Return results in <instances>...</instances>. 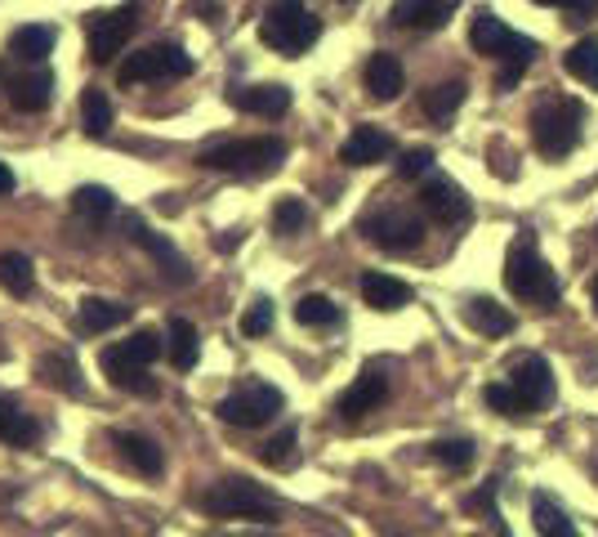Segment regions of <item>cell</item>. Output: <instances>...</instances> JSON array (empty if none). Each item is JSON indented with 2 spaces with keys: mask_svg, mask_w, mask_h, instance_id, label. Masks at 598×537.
Returning a JSON list of instances; mask_svg holds the SVG:
<instances>
[{
  "mask_svg": "<svg viewBox=\"0 0 598 537\" xmlns=\"http://www.w3.org/2000/svg\"><path fill=\"white\" fill-rule=\"evenodd\" d=\"M469 46L478 54H487V59H500L505 72H500V90H514L518 77L528 72V63L536 59V41L532 36H518L509 23H500L492 10H482L469 27Z\"/></svg>",
  "mask_w": 598,
  "mask_h": 537,
  "instance_id": "1",
  "label": "cell"
},
{
  "mask_svg": "<svg viewBox=\"0 0 598 537\" xmlns=\"http://www.w3.org/2000/svg\"><path fill=\"white\" fill-rule=\"evenodd\" d=\"M505 286H509V296L518 301H528V305H558V296H563V286H558V273L541 260V251L532 238H518L509 246V256H505Z\"/></svg>",
  "mask_w": 598,
  "mask_h": 537,
  "instance_id": "2",
  "label": "cell"
},
{
  "mask_svg": "<svg viewBox=\"0 0 598 537\" xmlns=\"http://www.w3.org/2000/svg\"><path fill=\"white\" fill-rule=\"evenodd\" d=\"M206 170H229V175H273L286 162V143L282 139H223L210 143L197 157Z\"/></svg>",
  "mask_w": 598,
  "mask_h": 537,
  "instance_id": "3",
  "label": "cell"
},
{
  "mask_svg": "<svg viewBox=\"0 0 598 537\" xmlns=\"http://www.w3.org/2000/svg\"><path fill=\"white\" fill-rule=\"evenodd\" d=\"M202 511L214 520H277V497L255 480H219L202 493Z\"/></svg>",
  "mask_w": 598,
  "mask_h": 537,
  "instance_id": "4",
  "label": "cell"
},
{
  "mask_svg": "<svg viewBox=\"0 0 598 537\" xmlns=\"http://www.w3.org/2000/svg\"><path fill=\"white\" fill-rule=\"evenodd\" d=\"M259 36H264V46L277 50V54H304L317 36H322V23L309 14L304 0H273L264 23H259Z\"/></svg>",
  "mask_w": 598,
  "mask_h": 537,
  "instance_id": "5",
  "label": "cell"
},
{
  "mask_svg": "<svg viewBox=\"0 0 598 537\" xmlns=\"http://www.w3.org/2000/svg\"><path fill=\"white\" fill-rule=\"evenodd\" d=\"M581 126H585V107L576 99H549L536 107L532 117V135H536V149L545 157H568L576 143H581Z\"/></svg>",
  "mask_w": 598,
  "mask_h": 537,
  "instance_id": "6",
  "label": "cell"
},
{
  "mask_svg": "<svg viewBox=\"0 0 598 537\" xmlns=\"http://www.w3.org/2000/svg\"><path fill=\"white\" fill-rule=\"evenodd\" d=\"M282 408H286V399H282L277 385H269V381H242L237 389L223 394L214 412H219V421H229L237 430H259V425H269Z\"/></svg>",
  "mask_w": 598,
  "mask_h": 537,
  "instance_id": "7",
  "label": "cell"
},
{
  "mask_svg": "<svg viewBox=\"0 0 598 537\" xmlns=\"http://www.w3.org/2000/svg\"><path fill=\"white\" fill-rule=\"evenodd\" d=\"M193 72V54L183 46H147L121 59V86H143V81H179Z\"/></svg>",
  "mask_w": 598,
  "mask_h": 537,
  "instance_id": "8",
  "label": "cell"
},
{
  "mask_svg": "<svg viewBox=\"0 0 598 537\" xmlns=\"http://www.w3.org/2000/svg\"><path fill=\"white\" fill-rule=\"evenodd\" d=\"M139 27V5L130 0V5L121 10H103V14H90L86 18V36H90V59L94 63H112L121 54V46L134 36Z\"/></svg>",
  "mask_w": 598,
  "mask_h": 537,
  "instance_id": "9",
  "label": "cell"
},
{
  "mask_svg": "<svg viewBox=\"0 0 598 537\" xmlns=\"http://www.w3.org/2000/svg\"><path fill=\"white\" fill-rule=\"evenodd\" d=\"M366 238L385 246V251H416L425 242V220L416 210H406V206H385L376 215H366L362 220Z\"/></svg>",
  "mask_w": 598,
  "mask_h": 537,
  "instance_id": "10",
  "label": "cell"
},
{
  "mask_svg": "<svg viewBox=\"0 0 598 537\" xmlns=\"http://www.w3.org/2000/svg\"><path fill=\"white\" fill-rule=\"evenodd\" d=\"M509 385L518 389V399H522V408H528V412H536V408H545V404L554 399V376H549V363H545L541 354L514 358Z\"/></svg>",
  "mask_w": 598,
  "mask_h": 537,
  "instance_id": "11",
  "label": "cell"
},
{
  "mask_svg": "<svg viewBox=\"0 0 598 537\" xmlns=\"http://www.w3.org/2000/svg\"><path fill=\"white\" fill-rule=\"evenodd\" d=\"M420 206L433 215V220H442V225H460L465 215H469L465 189L456 184V179H446V175H433L429 184L420 189Z\"/></svg>",
  "mask_w": 598,
  "mask_h": 537,
  "instance_id": "12",
  "label": "cell"
},
{
  "mask_svg": "<svg viewBox=\"0 0 598 537\" xmlns=\"http://www.w3.org/2000/svg\"><path fill=\"white\" fill-rule=\"evenodd\" d=\"M456 10H460V0H398L389 18L406 31H438L452 23Z\"/></svg>",
  "mask_w": 598,
  "mask_h": 537,
  "instance_id": "13",
  "label": "cell"
},
{
  "mask_svg": "<svg viewBox=\"0 0 598 537\" xmlns=\"http://www.w3.org/2000/svg\"><path fill=\"white\" fill-rule=\"evenodd\" d=\"M385 399H389V381H385V372H380V368H366V372H362V376L340 394V417L358 421V417H366V412H376Z\"/></svg>",
  "mask_w": 598,
  "mask_h": 537,
  "instance_id": "14",
  "label": "cell"
},
{
  "mask_svg": "<svg viewBox=\"0 0 598 537\" xmlns=\"http://www.w3.org/2000/svg\"><path fill=\"white\" fill-rule=\"evenodd\" d=\"M389 153H393V139L380 126H353V135L340 149V162L344 166H370V162H385Z\"/></svg>",
  "mask_w": 598,
  "mask_h": 537,
  "instance_id": "15",
  "label": "cell"
},
{
  "mask_svg": "<svg viewBox=\"0 0 598 537\" xmlns=\"http://www.w3.org/2000/svg\"><path fill=\"white\" fill-rule=\"evenodd\" d=\"M130 305L121 301H103V296H86L81 301V314H77V332L81 336H103L112 328H121V322H130Z\"/></svg>",
  "mask_w": 598,
  "mask_h": 537,
  "instance_id": "16",
  "label": "cell"
},
{
  "mask_svg": "<svg viewBox=\"0 0 598 537\" xmlns=\"http://www.w3.org/2000/svg\"><path fill=\"white\" fill-rule=\"evenodd\" d=\"M5 90H10V103L18 113H41V107H50V99H54V72L36 67L27 77H14Z\"/></svg>",
  "mask_w": 598,
  "mask_h": 537,
  "instance_id": "17",
  "label": "cell"
},
{
  "mask_svg": "<svg viewBox=\"0 0 598 537\" xmlns=\"http://www.w3.org/2000/svg\"><path fill=\"white\" fill-rule=\"evenodd\" d=\"M54 46H58V31L50 23H27V27L10 31V46L5 50L14 59H23V63H46L54 54Z\"/></svg>",
  "mask_w": 598,
  "mask_h": 537,
  "instance_id": "18",
  "label": "cell"
},
{
  "mask_svg": "<svg viewBox=\"0 0 598 537\" xmlns=\"http://www.w3.org/2000/svg\"><path fill=\"white\" fill-rule=\"evenodd\" d=\"M233 107L242 113H255V117H282L290 107V90L286 86H242V90H229Z\"/></svg>",
  "mask_w": 598,
  "mask_h": 537,
  "instance_id": "19",
  "label": "cell"
},
{
  "mask_svg": "<svg viewBox=\"0 0 598 537\" xmlns=\"http://www.w3.org/2000/svg\"><path fill=\"white\" fill-rule=\"evenodd\" d=\"M362 301L380 314H393V309L411 305V286L393 273H362Z\"/></svg>",
  "mask_w": 598,
  "mask_h": 537,
  "instance_id": "20",
  "label": "cell"
},
{
  "mask_svg": "<svg viewBox=\"0 0 598 537\" xmlns=\"http://www.w3.org/2000/svg\"><path fill=\"white\" fill-rule=\"evenodd\" d=\"M402 63H398V54H370V63H366V94L370 99H380V103H393L398 94H402Z\"/></svg>",
  "mask_w": 598,
  "mask_h": 537,
  "instance_id": "21",
  "label": "cell"
},
{
  "mask_svg": "<svg viewBox=\"0 0 598 537\" xmlns=\"http://www.w3.org/2000/svg\"><path fill=\"white\" fill-rule=\"evenodd\" d=\"M465 322L473 332H482V336H509L514 332V314L505 305H496L492 296H473L465 305Z\"/></svg>",
  "mask_w": 598,
  "mask_h": 537,
  "instance_id": "22",
  "label": "cell"
},
{
  "mask_svg": "<svg viewBox=\"0 0 598 537\" xmlns=\"http://www.w3.org/2000/svg\"><path fill=\"white\" fill-rule=\"evenodd\" d=\"M36 439H41V425H36L14 399H5V394H0V444H10V448H31Z\"/></svg>",
  "mask_w": 598,
  "mask_h": 537,
  "instance_id": "23",
  "label": "cell"
},
{
  "mask_svg": "<svg viewBox=\"0 0 598 537\" xmlns=\"http://www.w3.org/2000/svg\"><path fill=\"white\" fill-rule=\"evenodd\" d=\"M99 368L107 372V381L117 385V389H130V394H157V381L147 376V368L126 363V358H117L112 349H103V354H99Z\"/></svg>",
  "mask_w": 598,
  "mask_h": 537,
  "instance_id": "24",
  "label": "cell"
},
{
  "mask_svg": "<svg viewBox=\"0 0 598 537\" xmlns=\"http://www.w3.org/2000/svg\"><path fill=\"white\" fill-rule=\"evenodd\" d=\"M117 448H121V457L134 465V471L143 475V480H157L161 471H166V457H161V448L147 439V435H117Z\"/></svg>",
  "mask_w": 598,
  "mask_h": 537,
  "instance_id": "25",
  "label": "cell"
},
{
  "mask_svg": "<svg viewBox=\"0 0 598 537\" xmlns=\"http://www.w3.org/2000/svg\"><path fill=\"white\" fill-rule=\"evenodd\" d=\"M130 229H134L130 238H134V242H143V246H147V251H153V256H157V260L166 265V273H170V282H188V278H193V269H188V260H183V256H179V251H174V246H170V242H166L161 233H153V229H143L139 220H130Z\"/></svg>",
  "mask_w": 598,
  "mask_h": 537,
  "instance_id": "26",
  "label": "cell"
},
{
  "mask_svg": "<svg viewBox=\"0 0 598 537\" xmlns=\"http://www.w3.org/2000/svg\"><path fill=\"white\" fill-rule=\"evenodd\" d=\"M36 376H41L46 385H58L63 394H81V372H77V358L72 354H41L36 358Z\"/></svg>",
  "mask_w": 598,
  "mask_h": 537,
  "instance_id": "27",
  "label": "cell"
},
{
  "mask_svg": "<svg viewBox=\"0 0 598 537\" xmlns=\"http://www.w3.org/2000/svg\"><path fill=\"white\" fill-rule=\"evenodd\" d=\"M166 349H170V363H174L179 372H193V363H197L202 345H197V328H193L188 318H170V332H166Z\"/></svg>",
  "mask_w": 598,
  "mask_h": 537,
  "instance_id": "28",
  "label": "cell"
},
{
  "mask_svg": "<svg viewBox=\"0 0 598 537\" xmlns=\"http://www.w3.org/2000/svg\"><path fill=\"white\" fill-rule=\"evenodd\" d=\"M532 520H536V533H545V537H572L576 533V524L563 515V507H558L549 493L532 497Z\"/></svg>",
  "mask_w": 598,
  "mask_h": 537,
  "instance_id": "29",
  "label": "cell"
},
{
  "mask_svg": "<svg viewBox=\"0 0 598 537\" xmlns=\"http://www.w3.org/2000/svg\"><path fill=\"white\" fill-rule=\"evenodd\" d=\"M161 349H166V341H161L157 332H134L130 341L112 345V354L126 358V363H134V368H153L157 358H161Z\"/></svg>",
  "mask_w": 598,
  "mask_h": 537,
  "instance_id": "30",
  "label": "cell"
},
{
  "mask_svg": "<svg viewBox=\"0 0 598 537\" xmlns=\"http://www.w3.org/2000/svg\"><path fill=\"white\" fill-rule=\"evenodd\" d=\"M81 130H86L90 139H103V135L112 130V103H107V94L94 90V86H86V94H81Z\"/></svg>",
  "mask_w": 598,
  "mask_h": 537,
  "instance_id": "31",
  "label": "cell"
},
{
  "mask_svg": "<svg viewBox=\"0 0 598 537\" xmlns=\"http://www.w3.org/2000/svg\"><path fill=\"white\" fill-rule=\"evenodd\" d=\"M420 103H425V113L433 117V122H446L456 113V107L465 103V81H442V86H429L425 94H420Z\"/></svg>",
  "mask_w": 598,
  "mask_h": 537,
  "instance_id": "32",
  "label": "cell"
},
{
  "mask_svg": "<svg viewBox=\"0 0 598 537\" xmlns=\"http://www.w3.org/2000/svg\"><path fill=\"white\" fill-rule=\"evenodd\" d=\"M563 67L572 72V77L589 90H598V41L589 36V41H576L568 54H563Z\"/></svg>",
  "mask_w": 598,
  "mask_h": 537,
  "instance_id": "33",
  "label": "cell"
},
{
  "mask_svg": "<svg viewBox=\"0 0 598 537\" xmlns=\"http://www.w3.org/2000/svg\"><path fill=\"white\" fill-rule=\"evenodd\" d=\"M0 286H5L10 296H27L36 286V273H31V260L18 256V251H5L0 256Z\"/></svg>",
  "mask_w": 598,
  "mask_h": 537,
  "instance_id": "34",
  "label": "cell"
},
{
  "mask_svg": "<svg viewBox=\"0 0 598 537\" xmlns=\"http://www.w3.org/2000/svg\"><path fill=\"white\" fill-rule=\"evenodd\" d=\"M112 193L103 189V184H86V189H77L72 193V210L77 215H86V220H103V215H112Z\"/></svg>",
  "mask_w": 598,
  "mask_h": 537,
  "instance_id": "35",
  "label": "cell"
},
{
  "mask_svg": "<svg viewBox=\"0 0 598 537\" xmlns=\"http://www.w3.org/2000/svg\"><path fill=\"white\" fill-rule=\"evenodd\" d=\"M295 322H304V328H330V322H340V309L326 296H304L295 305Z\"/></svg>",
  "mask_w": 598,
  "mask_h": 537,
  "instance_id": "36",
  "label": "cell"
},
{
  "mask_svg": "<svg viewBox=\"0 0 598 537\" xmlns=\"http://www.w3.org/2000/svg\"><path fill=\"white\" fill-rule=\"evenodd\" d=\"M295 444H299V430L295 425H286V430H277V435L259 448V461L264 465H277V471H286V465L295 461Z\"/></svg>",
  "mask_w": 598,
  "mask_h": 537,
  "instance_id": "37",
  "label": "cell"
},
{
  "mask_svg": "<svg viewBox=\"0 0 598 537\" xmlns=\"http://www.w3.org/2000/svg\"><path fill=\"white\" fill-rule=\"evenodd\" d=\"M304 225H309V210H304V202H299V197H282V202L273 206V229H277L282 238L299 233Z\"/></svg>",
  "mask_w": 598,
  "mask_h": 537,
  "instance_id": "38",
  "label": "cell"
},
{
  "mask_svg": "<svg viewBox=\"0 0 598 537\" xmlns=\"http://www.w3.org/2000/svg\"><path fill=\"white\" fill-rule=\"evenodd\" d=\"M433 461H442L446 471H469V465H473V444L469 439H438L433 444Z\"/></svg>",
  "mask_w": 598,
  "mask_h": 537,
  "instance_id": "39",
  "label": "cell"
},
{
  "mask_svg": "<svg viewBox=\"0 0 598 537\" xmlns=\"http://www.w3.org/2000/svg\"><path fill=\"white\" fill-rule=\"evenodd\" d=\"M482 399H487L500 417H518V412H528V408H522V399H518V389L509 385V381H496V385H487V389H482Z\"/></svg>",
  "mask_w": 598,
  "mask_h": 537,
  "instance_id": "40",
  "label": "cell"
},
{
  "mask_svg": "<svg viewBox=\"0 0 598 537\" xmlns=\"http://www.w3.org/2000/svg\"><path fill=\"white\" fill-rule=\"evenodd\" d=\"M269 328H273V301L259 296V301L246 309V318H242V332H246V336H264Z\"/></svg>",
  "mask_w": 598,
  "mask_h": 537,
  "instance_id": "41",
  "label": "cell"
},
{
  "mask_svg": "<svg viewBox=\"0 0 598 537\" xmlns=\"http://www.w3.org/2000/svg\"><path fill=\"white\" fill-rule=\"evenodd\" d=\"M433 170V149H411V153H402V162H398V175L402 179H420V175H429Z\"/></svg>",
  "mask_w": 598,
  "mask_h": 537,
  "instance_id": "42",
  "label": "cell"
},
{
  "mask_svg": "<svg viewBox=\"0 0 598 537\" xmlns=\"http://www.w3.org/2000/svg\"><path fill=\"white\" fill-rule=\"evenodd\" d=\"M536 5H558V10H576V14H589L598 0H536Z\"/></svg>",
  "mask_w": 598,
  "mask_h": 537,
  "instance_id": "43",
  "label": "cell"
},
{
  "mask_svg": "<svg viewBox=\"0 0 598 537\" xmlns=\"http://www.w3.org/2000/svg\"><path fill=\"white\" fill-rule=\"evenodd\" d=\"M0 193H14V170L0 162Z\"/></svg>",
  "mask_w": 598,
  "mask_h": 537,
  "instance_id": "44",
  "label": "cell"
},
{
  "mask_svg": "<svg viewBox=\"0 0 598 537\" xmlns=\"http://www.w3.org/2000/svg\"><path fill=\"white\" fill-rule=\"evenodd\" d=\"M589 301H594V309H598V278L589 282Z\"/></svg>",
  "mask_w": 598,
  "mask_h": 537,
  "instance_id": "45",
  "label": "cell"
}]
</instances>
